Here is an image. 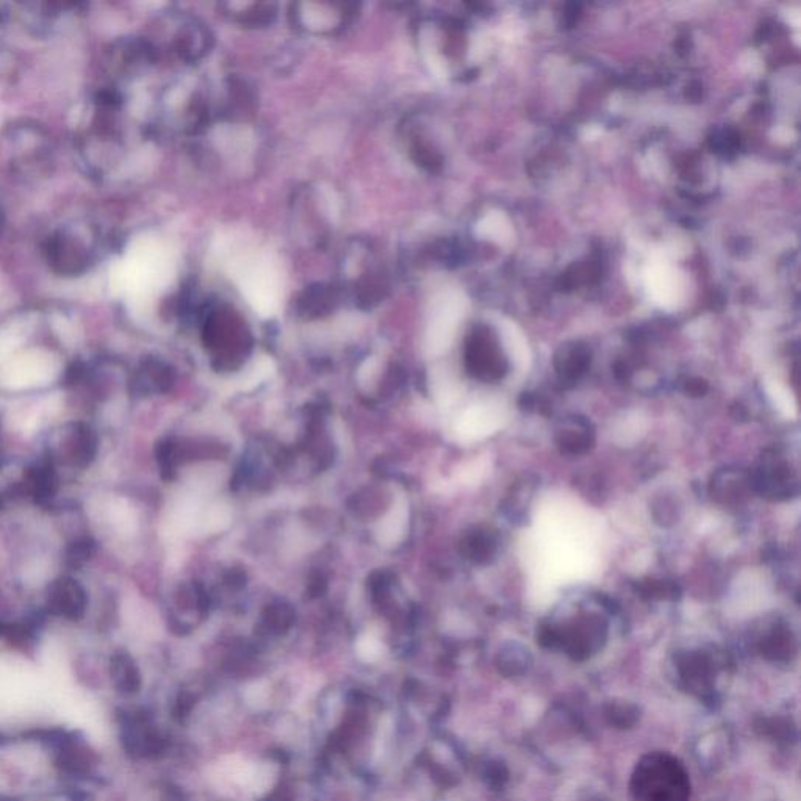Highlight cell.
I'll return each instance as SVG.
<instances>
[{"label":"cell","mask_w":801,"mask_h":801,"mask_svg":"<svg viewBox=\"0 0 801 801\" xmlns=\"http://www.w3.org/2000/svg\"><path fill=\"white\" fill-rule=\"evenodd\" d=\"M273 373V362L270 359H262L243 376V379L238 384H240L241 390H251V388L262 384L265 379L270 378Z\"/></svg>","instance_id":"11"},{"label":"cell","mask_w":801,"mask_h":801,"mask_svg":"<svg viewBox=\"0 0 801 801\" xmlns=\"http://www.w3.org/2000/svg\"><path fill=\"white\" fill-rule=\"evenodd\" d=\"M7 16H8L7 11L0 10V24H2V22H5V19H7Z\"/></svg>","instance_id":"15"},{"label":"cell","mask_w":801,"mask_h":801,"mask_svg":"<svg viewBox=\"0 0 801 801\" xmlns=\"http://www.w3.org/2000/svg\"><path fill=\"white\" fill-rule=\"evenodd\" d=\"M99 227L85 221H72L52 229L43 240V259L49 270L60 277H80L96 265L101 256Z\"/></svg>","instance_id":"2"},{"label":"cell","mask_w":801,"mask_h":801,"mask_svg":"<svg viewBox=\"0 0 801 801\" xmlns=\"http://www.w3.org/2000/svg\"><path fill=\"white\" fill-rule=\"evenodd\" d=\"M249 692H252V694H254V695H249V694L246 695V698H248L249 705H254L256 706V708H260V706H262L266 700L265 690L260 689V687L257 686L254 687V689L249 690Z\"/></svg>","instance_id":"13"},{"label":"cell","mask_w":801,"mask_h":801,"mask_svg":"<svg viewBox=\"0 0 801 801\" xmlns=\"http://www.w3.org/2000/svg\"><path fill=\"white\" fill-rule=\"evenodd\" d=\"M0 165L24 182L46 179L54 171V140L32 121L10 124L0 133Z\"/></svg>","instance_id":"1"},{"label":"cell","mask_w":801,"mask_h":801,"mask_svg":"<svg viewBox=\"0 0 801 801\" xmlns=\"http://www.w3.org/2000/svg\"><path fill=\"white\" fill-rule=\"evenodd\" d=\"M88 608V593L77 579L62 576L46 590V611L54 617L79 620Z\"/></svg>","instance_id":"4"},{"label":"cell","mask_w":801,"mask_h":801,"mask_svg":"<svg viewBox=\"0 0 801 801\" xmlns=\"http://www.w3.org/2000/svg\"><path fill=\"white\" fill-rule=\"evenodd\" d=\"M645 281L654 301L659 302L661 306L675 304L679 295V282L676 279V271L669 263H665L664 260L651 263L645 273Z\"/></svg>","instance_id":"6"},{"label":"cell","mask_w":801,"mask_h":801,"mask_svg":"<svg viewBox=\"0 0 801 801\" xmlns=\"http://www.w3.org/2000/svg\"><path fill=\"white\" fill-rule=\"evenodd\" d=\"M460 317L459 299H449L432 321L428 334V349L431 354H440L448 348L453 340L454 329Z\"/></svg>","instance_id":"7"},{"label":"cell","mask_w":801,"mask_h":801,"mask_svg":"<svg viewBox=\"0 0 801 801\" xmlns=\"http://www.w3.org/2000/svg\"><path fill=\"white\" fill-rule=\"evenodd\" d=\"M356 651L359 658L365 662H376L384 654V643L381 642L376 634L367 633L360 636L356 643Z\"/></svg>","instance_id":"10"},{"label":"cell","mask_w":801,"mask_h":801,"mask_svg":"<svg viewBox=\"0 0 801 801\" xmlns=\"http://www.w3.org/2000/svg\"><path fill=\"white\" fill-rule=\"evenodd\" d=\"M4 218H5L4 207H2V202H0V230H2V227H4Z\"/></svg>","instance_id":"14"},{"label":"cell","mask_w":801,"mask_h":801,"mask_svg":"<svg viewBox=\"0 0 801 801\" xmlns=\"http://www.w3.org/2000/svg\"><path fill=\"white\" fill-rule=\"evenodd\" d=\"M407 523H409V506L401 498L393 504L390 512L379 523L376 531L379 543L384 546L398 545L406 534Z\"/></svg>","instance_id":"8"},{"label":"cell","mask_w":801,"mask_h":801,"mask_svg":"<svg viewBox=\"0 0 801 801\" xmlns=\"http://www.w3.org/2000/svg\"><path fill=\"white\" fill-rule=\"evenodd\" d=\"M99 451L97 432L87 423H69L62 429L57 448L47 453L54 459L55 465L63 464L77 470H85L93 464Z\"/></svg>","instance_id":"3"},{"label":"cell","mask_w":801,"mask_h":801,"mask_svg":"<svg viewBox=\"0 0 801 801\" xmlns=\"http://www.w3.org/2000/svg\"><path fill=\"white\" fill-rule=\"evenodd\" d=\"M19 485L21 495H27L41 506H49L58 490L57 465L49 453L35 460L26 471Z\"/></svg>","instance_id":"5"},{"label":"cell","mask_w":801,"mask_h":801,"mask_svg":"<svg viewBox=\"0 0 801 801\" xmlns=\"http://www.w3.org/2000/svg\"><path fill=\"white\" fill-rule=\"evenodd\" d=\"M96 551V542L91 537L83 536L72 540L65 551V565L69 570H80L90 562Z\"/></svg>","instance_id":"9"},{"label":"cell","mask_w":801,"mask_h":801,"mask_svg":"<svg viewBox=\"0 0 801 801\" xmlns=\"http://www.w3.org/2000/svg\"><path fill=\"white\" fill-rule=\"evenodd\" d=\"M87 374V363L82 362V360H76V362H72L71 365L66 368L65 376H63V385L71 387V385L80 384V382L85 381Z\"/></svg>","instance_id":"12"}]
</instances>
